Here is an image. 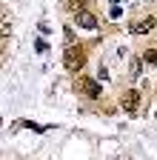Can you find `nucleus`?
Segmentation results:
<instances>
[{"mask_svg": "<svg viewBox=\"0 0 157 160\" xmlns=\"http://www.w3.org/2000/svg\"><path fill=\"white\" fill-rule=\"evenodd\" d=\"M83 60H86V54H83V49H77V46H69L66 54H63V63H66V69H71V72L80 69Z\"/></svg>", "mask_w": 157, "mask_h": 160, "instance_id": "1", "label": "nucleus"}, {"mask_svg": "<svg viewBox=\"0 0 157 160\" xmlns=\"http://www.w3.org/2000/svg\"><path fill=\"white\" fill-rule=\"evenodd\" d=\"M77 89H80L86 97H100V83H97V80H91V77H77V83H74Z\"/></svg>", "mask_w": 157, "mask_h": 160, "instance_id": "2", "label": "nucleus"}, {"mask_svg": "<svg viewBox=\"0 0 157 160\" xmlns=\"http://www.w3.org/2000/svg\"><path fill=\"white\" fill-rule=\"evenodd\" d=\"M137 109H140V92H137V89H129V92L123 94V112L134 114Z\"/></svg>", "mask_w": 157, "mask_h": 160, "instance_id": "3", "label": "nucleus"}, {"mask_svg": "<svg viewBox=\"0 0 157 160\" xmlns=\"http://www.w3.org/2000/svg\"><path fill=\"white\" fill-rule=\"evenodd\" d=\"M151 29H154V17H146L143 23H134V26H131L134 34H143V32H151Z\"/></svg>", "mask_w": 157, "mask_h": 160, "instance_id": "5", "label": "nucleus"}, {"mask_svg": "<svg viewBox=\"0 0 157 160\" xmlns=\"http://www.w3.org/2000/svg\"><path fill=\"white\" fill-rule=\"evenodd\" d=\"M0 34H9V20H6L3 12H0Z\"/></svg>", "mask_w": 157, "mask_h": 160, "instance_id": "6", "label": "nucleus"}, {"mask_svg": "<svg viewBox=\"0 0 157 160\" xmlns=\"http://www.w3.org/2000/svg\"><path fill=\"white\" fill-rule=\"evenodd\" d=\"M77 26H83V29H97V17L89 14V12H77Z\"/></svg>", "mask_w": 157, "mask_h": 160, "instance_id": "4", "label": "nucleus"}]
</instances>
